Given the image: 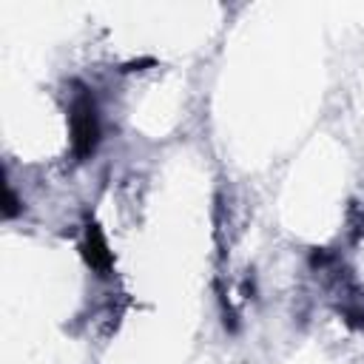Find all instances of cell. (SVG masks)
Instances as JSON below:
<instances>
[{"mask_svg":"<svg viewBox=\"0 0 364 364\" xmlns=\"http://www.w3.org/2000/svg\"><path fill=\"white\" fill-rule=\"evenodd\" d=\"M17 210H20V205H17V196H14V191L9 188V191H6V208H3V216H6V219H11Z\"/></svg>","mask_w":364,"mask_h":364,"instance_id":"3","label":"cell"},{"mask_svg":"<svg viewBox=\"0 0 364 364\" xmlns=\"http://www.w3.org/2000/svg\"><path fill=\"white\" fill-rule=\"evenodd\" d=\"M82 256L88 262L91 270H97L100 276H108L111 267H114V253L105 242V233L100 230L97 222H88L85 225V242H82Z\"/></svg>","mask_w":364,"mask_h":364,"instance_id":"2","label":"cell"},{"mask_svg":"<svg viewBox=\"0 0 364 364\" xmlns=\"http://www.w3.org/2000/svg\"><path fill=\"white\" fill-rule=\"evenodd\" d=\"M68 131H71V151L77 159H88L100 145V111L88 88H80L68 105Z\"/></svg>","mask_w":364,"mask_h":364,"instance_id":"1","label":"cell"}]
</instances>
